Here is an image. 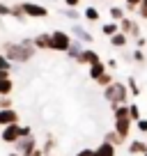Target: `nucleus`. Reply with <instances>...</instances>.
<instances>
[{"instance_id":"41","label":"nucleus","mask_w":147,"mask_h":156,"mask_svg":"<svg viewBox=\"0 0 147 156\" xmlns=\"http://www.w3.org/2000/svg\"><path fill=\"white\" fill-rule=\"evenodd\" d=\"M94 154V149H78L76 151V156H92Z\"/></svg>"},{"instance_id":"18","label":"nucleus","mask_w":147,"mask_h":156,"mask_svg":"<svg viewBox=\"0 0 147 156\" xmlns=\"http://www.w3.org/2000/svg\"><path fill=\"white\" fill-rule=\"evenodd\" d=\"M127 151H129V154H133V156H142V154L147 151V145H145L142 140H131Z\"/></svg>"},{"instance_id":"19","label":"nucleus","mask_w":147,"mask_h":156,"mask_svg":"<svg viewBox=\"0 0 147 156\" xmlns=\"http://www.w3.org/2000/svg\"><path fill=\"white\" fill-rule=\"evenodd\" d=\"M12 19L19 21V23H25L28 21V16H25L23 7H21V2H12Z\"/></svg>"},{"instance_id":"17","label":"nucleus","mask_w":147,"mask_h":156,"mask_svg":"<svg viewBox=\"0 0 147 156\" xmlns=\"http://www.w3.org/2000/svg\"><path fill=\"white\" fill-rule=\"evenodd\" d=\"M115 149H117L115 145H110V142H106V140H103L101 145H99L97 149H94V154H92V156H115Z\"/></svg>"},{"instance_id":"30","label":"nucleus","mask_w":147,"mask_h":156,"mask_svg":"<svg viewBox=\"0 0 147 156\" xmlns=\"http://www.w3.org/2000/svg\"><path fill=\"white\" fill-rule=\"evenodd\" d=\"M12 69H14V62L5 53H0V71H12Z\"/></svg>"},{"instance_id":"35","label":"nucleus","mask_w":147,"mask_h":156,"mask_svg":"<svg viewBox=\"0 0 147 156\" xmlns=\"http://www.w3.org/2000/svg\"><path fill=\"white\" fill-rule=\"evenodd\" d=\"M136 14L140 16L142 21H147V0H142L140 5H138V9H136Z\"/></svg>"},{"instance_id":"34","label":"nucleus","mask_w":147,"mask_h":156,"mask_svg":"<svg viewBox=\"0 0 147 156\" xmlns=\"http://www.w3.org/2000/svg\"><path fill=\"white\" fill-rule=\"evenodd\" d=\"M0 16H2V19L12 16V2H0Z\"/></svg>"},{"instance_id":"47","label":"nucleus","mask_w":147,"mask_h":156,"mask_svg":"<svg viewBox=\"0 0 147 156\" xmlns=\"http://www.w3.org/2000/svg\"><path fill=\"white\" fill-rule=\"evenodd\" d=\"M142 156H147V151H145V154H142Z\"/></svg>"},{"instance_id":"43","label":"nucleus","mask_w":147,"mask_h":156,"mask_svg":"<svg viewBox=\"0 0 147 156\" xmlns=\"http://www.w3.org/2000/svg\"><path fill=\"white\" fill-rule=\"evenodd\" d=\"M12 76V71H0V80H2V78H9Z\"/></svg>"},{"instance_id":"2","label":"nucleus","mask_w":147,"mask_h":156,"mask_svg":"<svg viewBox=\"0 0 147 156\" xmlns=\"http://www.w3.org/2000/svg\"><path fill=\"white\" fill-rule=\"evenodd\" d=\"M103 99L110 103V108L122 106V103H129V87H127V83L113 80L108 87H103Z\"/></svg>"},{"instance_id":"16","label":"nucleus","mask_w":147,"mask_h":156,"mask_svg":"<svg viewBox=\"0 0 147 156\" xmlns=\"http://www.w3.org/2000/svg\"><path fill=\"white\" fill-rule=\"evenodd\" d=\"M83 19L90 21V23H97V21H101V12H99L94 5H88L83 9Z\"/></svg>"},{"instance_id":"49","label":"nucleus","mask_w":147,"mask_h":156,"mask_svg":"<svg viewBox=\"0 0 147 156\" xmlns=\"http://www.w3.org/2000/svg\"><path fill=\"white\" fill-rule=\"evenodd\" d=\"M51 156H55V154H51Z\"/></svg>"},{"instance_id":"28","label":"nucleus","mask_w":147,"mask_h":156,"mask_svg":"<svg viewBox=\"0 0 147 156\" xmlns=\"http://www.w3.org/2000/svg\"><path fill=\"white\" fill-rule=\"evenodd\" d=\"M131 60H133V62H136V64H145V62H147L145 48H136V51H133V53H131Z\"/></svg>"},{"instance_id":"7","label":"nucleus","mask_w":147,"mask_h":156,"mask_svg":"<svg viewBox=\"0 0 147 156\" xmlns=\"http://www.w3.org/2000/svg\"><path fill=\"white\" fill-rule=\"evenodd\" d=\"M69 34H71L74 39L83 41V44H92V41H94V34L90 32L85 25H81V23H71V30H69Z\"/></svg>"},{"instance_id":"15","label":"nucleus","mask_w":147,"mask_h":156,"mask_svg":"<svg viewBox=\"0 0 147 156\" xmlns=\"http://www.w3.org/2000/svg\"><path fill=\"white\" fill-rule=\"evenodd\" d=\"M60 14H62L67 21H71V23H78V21L83 19V12H78L76 7H62V12H60Z\"/></svg>"},{"instance_id":"21","label":"nucleus","mask_w":147,"mask_h":156,"mask_svg":"<svg viewBox=\"0 0 147 156\" xmlns=\"http://www.w3.org/2000/svg\"><path fill=\"white\" fill-rule=\"evenodd\" d=\"M127 44H129V37L124 32H117V34L110 37V46H113V48H124Z\"/></svg>"},{"instance_id":"29","label":"nucleus","mask_w":147,"mask_h":156,"mask_svg":"<svg viewBox=\"0 0 147 156\" xmlns=\"http://www.w3.org/2000/svg\"><path fill=\"white\" fill-rule=\"evenodd\" d=\"M113 80H115V78H113V73H110V71H106V73H103V76L101 78H99V80H94V83H97L99 85V87H108V85H110V83H113Z\"/></svg>"},{"instance_id":"38","label":"nucleus","mask_w":147,"mask_h":156,"mask_svg":"<svg viewBox=\"0 0 147 156\" xmlns=\"http://www.w3.org/2000/svg\"><path fill=\"white\" fill-rule=\"evenodd\" d=\"M145 46H147V39L142 37V34H140V37H136V48H145Z\"/></svg>"},{"instance_id":"14","label":"nucleus","mask_w":147,"mask_h":156,"mask_svg":"<svg viewBox=\"0 0 147 156\" xmlns=\"http://www.w3.org/2000/svg\"><path fill=\"white\" fill-rule=\"evenodd\" d=\"M106 71H108V67H106V62H103V60H101V62L90 64V78H92V80H99Z\"/></svg>"},{"instance_id":"36","label":"nucleus","mask_w":147,"mask_h":156,"mask_svg":"<svg viewBox=\"0 0 147 156\" xmlns=\"http://www.w3.org/2000/svg\"><path fill=\"white\" fill-rule=\"evenodd\" d=\"M136 129H138L140 133H147V119H142V117H140V119L136 122Z\"/></svg>"},{"instance_id":"45","label":"nucleus","mask_w":147,"mask_h":156,"mask_svg":"<svg viewBox=\"0 0 147 156\" xmlns=\"http://www.w3.org/2000/svg\"><path fill=\"white\" fill-rule=\"evenodd\" d=\"M12 2H21V0H12Z\"/></svg>"},{"instance_id":"48","label":"nucleus","mask_w":147,"mask_h":156,"mask_svg":"<svg viewBox=\"0 0 147 156\" xmlns=\"http://www.w3.org/2000/svg\"><path fill=\"white\" fill-rule=\"evenodd\" d=\"M92 2H97V0H92Z\"/></svg>"},{"instance_id":"23","label":"nucleus","mask_w":147,"mask_h":156,"mask_svg":"<svg viewBox=\"0 0 147 156\" xmlns=\"http://www.w3.org/2000/svg\"><path fill=\"white\" fill-rule=\"evenodd\" d=\"M108 14H110V19H113V21H122L124 16H127V9H124V7H120V5H110Z\"/></svg>"},{"instance_id":"42","label":"nucleus","mask_w":147,"mask_h":156,"mask_svg":"<svg viewBox=\"0 0 147 156\" xmlns=\"http://www.w3.org/2000/svg\"><path fill=\"white\" fill-rule=\"evenodd\" d=\"M30 156H46V154H44V151L39 149V147H37V149H34V151H32V154H30Z\"/></svg>"},{"instance_id":"22","label":"nucleus","mask_w":147,"mask_h":156,"mask_svg":"<svg viewBox=\"0 0 147 156\" xmlns=\"http://www.w3.org/2000/svg\"><path fill=\"white\" fill-rule=\"evenodd\" d=\"M103 140L110 142V145H115V147H120V145H124V142H127V140H124V138L120 136L117 131H115V129H113V131H108L106 136H103Z\"/></svg>"},{"instance_id":"3","label":"nucleus","mask_w":147,"mask_h":156,"mask_svg":"<svg viewBox=\"0 0 147 156\" xmlns=\"http://www.w3.org/2000/svg\"><path fill=\"white\" fill-rule=\"evenodd\" d=\"M71 41H74V37L67 30H53L51 32V51H55V53H67Z\"/></svg>"},{"instance_id":"1","label":"nucleus","mask_w":147,"mask_h":156,"mask_svg":"<svg viewBox=\"0 0 147 156\" xmlns=\"http://www.w3.org/2000/svg\"><path fill=\"white\" fill-rule=\"evenodd\" d=\"M2 53L14 64H25V62H30V60L34 58L37 48H34V46H23L21 41H5V44H2Z\"/></svg>"},{"instance_id":"9","label":"nucleus","mask_w":147,"mask_h":156,"mask_svg":"<svg viewBox=\"0 0 147 156\" xmlns=\"http://www.w3.org/2000/svg\"><path fill=\"white\" fill-rule=\"evenodd\" d=\"M131 129H133V119H131V117H122V119H115V131H117L120 136L124 138V140L129 138Z\"/></svg>"},{"instance_id":"27","label":"nucleus","mask_w":147,"mask_h":156,"mask_svg":"<svg viewBox=\"0 0 147 156\" xmlns=\"http://www.w3.org/2000/svg\"><path fill=\"white\" fill-rule=\"evenodd\" d=\"M53 149H55V138H53V136H46V140H44V147H41V151H44L46 156H51V154H53Z\"/></svg>"},{"instance_id":"10","label":"nucleus","mask_w":147,"mask_h":156,"mask_svg":"<svg viewBox=\"0 0 147 156\" xmlns=\"http://www.w3.org/2000/svg\"><path fill=\"white\" fill-rule=\"evenodd\" d=\"M76 62H78V64H88V67H90V64H94V62H101V55H99L94 48H85Z\"/></svg>"},{"instance_id":"32","label":"nucleus","mask_w":147,"mask_h":156,"mask_svg":"<svg viewBox=\"0 0 147 156\" xmlns=\"http://www.w3.org/2000/svg\"><path fill=\"white\" fill-rule=\"evenodd\" d=\"M140 2H142V0H124V9H127V14H129V12H136Z\"/></svg>"},{"instance_id":"31","label":"nucleus","mask_w":147,"mask_h":156,"mask_svg":"<svg viewBox=\"0 0 147 156\" xmlns=\"http://www.w3.org/2000/svg\"><path fill=\"white\" fill-rule=\"evenodd\" d=\"M129 117H131L133 122L140 119V108H138V103H129Z\"/></svg>"},{"instance_id":"24","label":"nucleus","mask_w":147,"mask_h":156,"mask_svg":"<svg viewBox=\"0 0 147 156\" xmlns=\"http://www.w3.org/2000/svg\"><path fill=\"white\" fill-rule=\"evenodd\" d=\"M12 90H14V80L9 78H2L0 80V97H7V94H12Z\"/></svg>"},{"instance_id":"40","label":"nucleus","mask_w":147,"mask_h":156,"mask_svg":"<svg viewBox=\"0 0 147 156\" xmlns=\"http://www.w3.org/2000/svg\"><path fill=\"white\" fill-rule=\"evenodd\" d=\"M28 136H32V129L30 126H21V138H28Z\"/></svg>"},{"instance_id":"37","label":"nucleus","mask_w":147,"mask_h":156,"mask_svg":"<svg viewBox=\"0 0 147 156\" xmlns=\"http://www.w3.org/2000/svg\"><path fill=\"white\" fill-rule=\"evenodd\" d=\"M106 67H108V71H115V69L120 67V62L115 58H110V60H106Z\"/></svg>"},{"instance_id":"13","label":"nucleus","mask_w":147,"mask_h":156,"mask_svg":"<svg viewBox=\"0 0 147 156\" xmlns=\"http://www.w3.org/2000/svg\"><path fill=\"white\" fill-rule=\"evenodd\" d=\"M83 51H85V44H83V41H78V39H74V41H71V46L67 48V53H64V55H67L69 60H78Z\"/></svg>"},{"instance_id":"11","label":"nucleus","mask_w":147,"mask_h":156,"mask_svg":"<svg viewBox=\"0 0 147 156\" xmlns=\"http://www.w3.org/2000/svg\"><path fill=\"white\" fill-rule=\"evenodd\" d=\"M19 122V112L14 108H7V110H0V129L2 126H9V124Z\"/></svg>"},{"instance_id":"12","label":"nucleus","mask_w":147,"mask_h":156,"mask_svg":"<svg viewBox=\"0 0 147 156\" xmlns=\"http://www.w3.org/2000/svg\"><path fill=\"white\" fill-rule=\"evenodd\" d=\"M32 41L37 51H51V32H39L37 37H32Z\"/></svg>"},{"instance_id":"20","label":"nucleus","mask_w":147,"mask_h":156,"mask_svg":"<svg viewBox=\"0 0 147 156\" xmlns=\"http://www.w3.org/2000/svg\"><path fill=\"white\" fill-rule=\"evenodd\" d=\"M101 32L106 34L108 39H110L113 34H117V32H120V23H117V21H108V23H103V25H101Z\"/></svg>"},{"instance_id":"46","label":"nucleus","mask_w":147,"mask_h":156,"mask_svg":"<svg viewBox=\"0 0 147 156\" xmlns=\"http://www.w3.org/2000/svg\"><path fill=\"white\" fill-rule=\"evenodd\" d=\"M0 23H2V16H0Z\"/></svg>"},{"instance_id":"6","label":"nucleus","mask_w":147,"mask_h":156,"mask_svg":"<svg viewBox=\"0 0 147 156\" xmlns=\"http://www.w3.org/2000/svg\"><path fill=\"white\" fill-rule=\"evenodd\" d=\"M14 151H19L21 156H30L34 149H37V140H34V136H28V138H19V140L14 142Z\"/></svg>"},{"instance_id":"5","label":"nucleus","mask_w":147,"mask_h":156,"mask_svg":"<svg viewBox=\"0 0 147 156\" xmlns=\"http://www.w3.org/2000/svg\"><path fill=\"white\" fill-rule=\"evenodd\" d=\"M117 23H120V32H124L129 39H136V37H140V23H138V21H133L129 14L124 16L122 21H117Z\"/></svg>"},{"instance_id":"33","label":"nucleus","mask_w":147,"mask_h":156,"mask_svg":"<svg viewBox=\"0 0 147 156\" xmlns=\"http://www.w3.org/2000/svg\"><path fill=\"white\" fill-rule=\"evenodd\" d=\"M7 108H14V103H12V94L0 97V110H7Z\"/></svg>"},{"instance_id":"26","label":"nucleus","mask_w":147,"mask_h":156,"mask_svg":"<svg viewBox=\"0 0 147 156\" xmlns=\"http://www.w3.org/2000/svg\"><path fill=\"white\" fill-rule=\"evenodd\" d=\"M113 117L115 119H122V117H129V103H122V106L113 108Z\"/></svg>"},{"instance_id":"8","label":"nucleus","mask_w":147,"mask_h":156,"mask_svg":"<svg viewBox=\"0 0 147 156\" xmlns=\"http://www.w3.org/2000/svg\"><path fill=\"white\" fill-rule=\"evenodd\" d=\"M21 138V124H9V126H2V131H0V140L7 142V145H14L16 140Z\"/></svg>"},{"instance_id":"4","label":"nucleus","mask_w":147,"mask_h":156,"mask_svg":"<svg viewBox=\"0 0 147 156\" xmlns=\"http://www.w3.org/2000/svg\"><path fill=\"white\" fill-rule=\"evenodd\" d=\"M21 7H23L28 19H46L48 16V9L44 5H39V2H30V0L25 2V0H21Z\"/></svg>"},{"instance_id":"25","label":"nucleus","mask_w":147,"mask_h":156,"mask_svg":"<svg viewBox=\"0 0 147 156\" xmlns=\"http://www.w3.org/2000/svg\"><path fill=\"white\" fill-rule=\"evenodd\" d=\"M127 87H129V94H131V97H140V85H138L136 76L127 78Z\"/></svg>"},{"instance_id":"39","label":"nucleus","mask_w":147,"mask_h":156,"mask_svg":"<svg viewBox=\"0 0 147 156\" xmlns=\"http://www.w3.org/2000/svg\"><path fill=\"white\" fill-rule=\"evenodd\" d=\"M62 2H64V7H76V9H78V5L83 0H62Z\"/></svg>"},{"instance_id":"44","label":"nucleus","mask_w":147,"mask_h":156,"mask_svg":"<svg viewBox=\"0 0 147 156\" xmlns=\"http://www.w3.org/2000/svg\"><path fill=\"white\" fill-rule=\"evenodd\" d=\"M9 156H21V154H19V151H9Z\"/></svg>"}]
</instances>
